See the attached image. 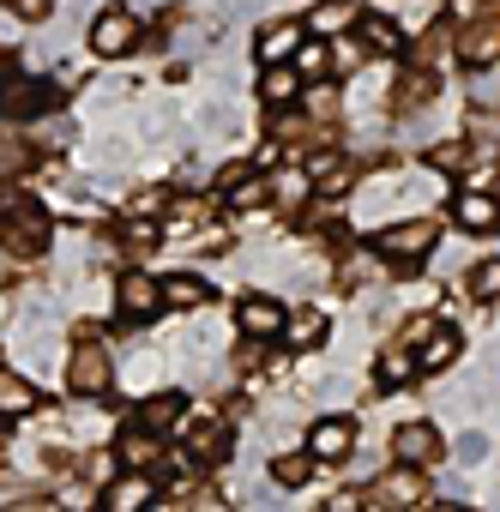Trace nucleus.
<instances>
[{
    "label": "nucleus",
    "mask_w": 500,
    "mask_h": 512,
    "mask_svg": "<svg viewBox=\"0 0 500 512\" xmlns=\"http://www.w3.org/2000/svg\"><path fill=\"white\" fill-rule=\"evenodd\" d=\"M67 386H73L79 398H103V392L115 386V362H109V350H103L97 338H79V350H73V362H67Z\"/></svg>",
    "instance_id": "f03ea898"
},
{
    "label": "nucleus",
    "mask_w": 500,
    "mask_h": 512,
    "mask_svg": "<svg viewBox=\"0 0 500 512\" xmlns=\"http://www.w3.org/2000/svg\"><path fill=\"white\" fill-rule=\"evenodd\" d=\"M266 199H272V181H260L254 169L229 181V205H235V211H254V205H266Z\"/></svg>",
    "instance_id": "b1692460"
},
{
    "label": "nucleus",
    "mask_w": 500,
    "mask_h": 512,
    "mask_svg": "<svg viewBox=\"0 0 500 512\" xmlns=\"http://www.w3.org/2000/svg\"><path fill=\"white\" fill-rule=\"evenodd\" d=\"M109 512H133V506H151V500H163V488L151 482V470H127V476H115L103 494H97Z\"/></svg>",
    "instance_id": "9d476101"
},
{
    "label": "nucleus",
    "mask_w": 500,
    "mask_h": 512,
    "mask_svg": "<svg viewBox=\"0 0 500 512\" xmlns=\"http://www.w3.org/2000/svg\"><path fill=\"white\" fill-rule=\"evenodd\" d=\"M308 193H314V175H308V169H284V175L272 181V199H278L284 211H302Z\"/></svg>",
    "instance_id": "4be33fe9"
},
{
    "label": "nucleus",
    "mask_w": 500,
    "mask_h": 512,
    "mask_svg": "<svg viewBox=\"0 0 500 512\" xmlns=\"http://www.w3.org/2000/svg\"><path fill=\"white\" fill-rule=\"evenodd\" d=\"M7 7H13L19 19H49V13H55V0H7Z\"/></svg>",
    "instance_id": "c9c22d12"
},
{
    "label": "nucleus",
    "mask_w": 500,
    "mask_h": 512,
    "mask_svg": "<svg viewBox=\"0 0 500 512\" xmlns=\"http://www.w3.org/2000/svg\"><path fill=\"white\" fill-rule=\"evenodd\" d=\"M356 19H362L356 0H320V7L308 13V31H314V37H338V31H350Z\"/></svg>",
    "instance_id": "a211bd4d"
},
{
    "label": "nucleus",
    "mask_w": 500,
    "mask_h": 512,
    "mask_svg": "<svg viewBox=\"0 0 500 512\" xmlns=\"http://www.w3.org/2000/svg\"><path fill=\"white\" fill-rule=\"evenodd\" d=\"M121 308L139 314V320L157 314V308H163V284H157L151 272H127V278H121Z\"/></svg>",
    "instance_id": "f3484780"
},
{
    "label": "nucleus",
    "mask_w": 500,
    "mask_h": 512,
    "mask_svg": "<svg viewBox=\"0 0 500 512\" xmlns=\"http://www.w3.org/2000/svg\"><path fill=\"white\" fill-rule=\"evenodd\" d=\"M260 91H266V103H278V109H290V103L302 97V73H296L290 61H278V67H266V79H260Z\"/></svg>",
    "instance_id": "aec40b11"
},
{
    "label": "nucleus",
    "mask_w": 500,
    "mask_h": 512,
    "mask_svg": "<svg viewBox=\"0 0 500 512\" xmlns=\"http://www.w3.org/2000/svg\"><path fill=\"white\" fill-rule=\"evenodd\" d=\"M43 404V392L25 380V374H13V368H0V422H19V416H31Z\"/></svg>",
    "instance_id": "4468645a"
},
{
    "label": "nucleus",
    "mask_w": 500,
    "mask_h": 512,
    "mask_svg": "<svg viewBox=\"0 0 500 512\" xmlns=\"http://www.w3.org/2000/svg\"><path fill=\"white\" fill-rule=\"evenodd\" d=\"M434 91H440V79H434V67L422 73H404V85H398V109H422V103H434Z\"/></svg>",
    "instance_id": "a878e982"
},
{
    "label": "nucleus",
    "mask_w": 500,
    "mask_h": 512,
    "mask_svg": "<svg viewBox=\"0 0 500 512\" xmlns=\"http://www.w3.org/2000/svg\"><path fill=\"white\" fill-rule=\"evenodd\" d=\"M0 247L19 253V260H31V253L49 247V217L37 205H13L7 217H0Z\"/></svg>",
    "instance_id": "7ed1b4c3"
},
{
    "label": "nucleus",
    "mask_w": 500,
    "mask_h": 512,
    "mask_svg": "<svg viewBox=\"0 0 500 512\" xmlns=\"http://www.w3.org/2000/svg\"><path fill=\"white\" fill-rule=\"evenodd\" d=\"M302 37H308V25H296V19H272V25L260 31V43H254V55H260L266 67H278V61H290V55L302 49Z\"/></svg>",
    "instance_id": "ddd939ff"
},
{
    "label": "nucleus",
    "mask_w": 500,
    "mask_h": 512,
    "mask_svg": "<svg viewBox=\"0 0 500 512\" xmlns=\"http://www.w3.org/2000/svg\"><path fill=\"white\" fill-rule=\"evenodd\" d=\"M290 61H296V73H302V79H320V73L332 67V49H326V43H308V37H302V49H296Z\"/></svg>",
    "instance_id": "2f4dec72"
},
{
    "label": "nucleus",
    "mask_w": 500,
    "mask_h": 512,
    "mask_svg": "<svg viewBox=\"0 0 500 512\" xmlns=\"http://www.w3.org/2000/svg\"><path fill=\"white\" fill-rule=\"evenodd\" d=\"M410 374H416V362H410V356H404V350H392V356H386V362H380V386H404V380H410Z\"/></svg>",
    "instance_id": "72a5a7b5"
},
{
    "label": "nucleus",
    "mask_w": 500,
    "mask_h": 512,
    "mask_svg": "<svg viewBox=\"0 0 500 512\" xmlns=\"http://www.w3.org/2000/svg\"><path fill=\"white\" fill-rule=\"evenodd\" d=\"M458 458H464V464H482V458H488V440H482V434H464V440H458Z\"/></svg>",
    "instance_id": "e433bc0d"
},
{
    "label": "nucleus",
    "mask_w": 500,
    "mask_h": 512,
    "mask_svg": "<svg viewBox=\"0 0 500 512\" xmlns=\"http://www.w3.org/2000/svg\"><path fill=\"white\" fill-rule=\"evenodd\" d=\"M392 452H398V464L434 470V464L446 458V440H440V428H434V422H404V428L392 434Z\"/></svg>",
    "instance_id": "423d86ee"
},
{
    "label": "nucleus",
    "mask_w": 500,
    "mask_h": 512,
    "mask_svg": "<svg viewBox=\"0 0 500 512\" xmlns=\"http://www.w3.org/2000/svg\"><path fill=\"white\" fill-rule=\"evenodd\" d=\"M181 434H187V452H193L199 464H217V458L235 446V428H229L223 416H211V410H199V416H181Z\"/></svg>",
    "instance_id": "20e7f679"
},
{
    "label": "nucleus",
    "mask_w": 500,
    "mask_h": 512,
    "mask_svg": "<svg viewBox=\"0 0 500 512\" xmlns=\"http://www.w3.org/2000/svg\"><path fill=\"white\" fill-rule=\"evenodd\" d=\"M151 241H157V229H151V223H133V229H127V247H151Z\"/></svg>",
    "instance_id": "58836bf2"
},
{
    "label": "nucleus",
    "mask_w": 500,
    "mask_h": 512,
    "mask_svg": "<svg viewBox=\"0 0 500 512\" xmlns=\"http://www.w3.org/2000/svg\"><path fill=\"white\" fill-rule=\"evenodd\" d=\"M434 241H440V223H434L428 211H410V217H398V223L380 229V253H386V260H398V266L434 253Z\"/></svg>",
    "instance_id": "f257e3e1"
},
{
    "label": "nucleus",
    "mask_w": 500,
    "mask_h": 512,
    "mask_svg": "<svg viewBox=\"0 0 500 512\" xmlns=\"http://www.w3.org/2000/svg\"><path fill=\"white\" fill-rule=\"evenodd\" d=\"M284 338H290V350H314V344L326 338V314H320V308L290 314V320H284Z\"/></svg>",
    "instance_id": "412c9836"
},
{
    "label": "nucleus",
    "mask_w": 500,
    "mask_h": 512,
    "mask_svg": "<svg viewBox=\"0 0 500 512\" xmlns=\"http://www.w3.org/2000/svg\"><path fill=\"white\" fill-rule=\"evenodd\" d=\"M314 464H320L314 452H278V458H272V482H278V488H302V482L314 476Z\"/></svg>",
    "instance_id": "5701e85b"
},
{
    "label": "nucleus",
    "mask_w": 500,
    "mask_h": 512,
    "mask_svg": "<svg viewBox=\"0 0 500 512\" xmlns=\"http://www.w3.org/2000/svg\"><path fill=\"white\" fill-rule=\"evenodd\" d=\"M470 145L500 151V109H470Z\"/></svg>",
    "instance_id": "c85d7f7f"
},
{
    "label": "nucleus",
    "mask_w": 500,
    "mask_h": 512,
    "mask_svg": "<svg viewBox=\"0 0 500 512\" xmlns=\"http://www.w3.org/2000/svg\"><path fill=\"white\" fill-rule=\"evenodd\" d=\"M121 458H127V470H163V440H157V428H127L121 434Z\"/></svg>",
    "instance_id": "2eb2a0df"
},
{
    "label": "nucleus",
    "mask_w": 500,
    "mask_h": 512,
    "mask_svg": "<svg viewBox=\"0 0 500 512\" xmlns=\"http://www.w3.org/2000/svg\"><path fill=\"white\" fill-rule=\"evenodd\" d=\"M368 500H374V506H416V500H428V470L398 464L392 476H380V482L368 488Z\"/></svg>",
    "instance_id": "6e6552de"
},
{
    "label": "nucleus",
    "mask_w": 500,
    "mask_h": 512,
    "mask_svg": "<svg viewBox=\"0 0 500 512\" xmlns=\"http://www.w3.org/2000/svg\"><path fill=\"white\" fill-rule=\"evenodd\" d=\"M199 217H205V205H199V199H187V205H175V223H169V229H193Z\"/></svg>",
    "instance_id": "4c0bfd02"
},
{
    "label": "nucleus",
    "mask_w": 500,
    "mask_h": 512,
    "mask_svg": "<svg viewBox=\"0 0 500 512\" xmlns=\"http://www.w3.org/2000/svg\"><path fill=\"white\" fill-rule=\"evenodd\" d=\"M458 61L464 67H500V19H476V25H464L458 31Z\"/></svg>",
    "instance_id": "1a4fd4ad"
},
{
    "label": "nucleus",
    "mask_w": 500,
    "mask_h": 512,
    "mask_svg": "<svg viewBox=\"0 0 500 512\" xmlns=\"http://www.w3.org/2000/svg\"><path fill=\"white\" fill-rule=\"evenodd\" d=\"M235 320H241V332H247V338H278V332H284V308H278V302H266V296H247Z\"/></svg>",
    "instance_id": "dca6fc26"
},
{
    "label": "nucleus",
    "mask_w": 500,
    "mask_h": 512,
    "mask_svg": "<svg viewBox=\"0 0 500 512\" xmlns=\"http://www.w3.org/2000/svg\"><path fill=\"white\" fill-rule=\"evenodd\" d=\"M350 446H356V422H350V416H326V422H314V434H308V452H314L320 464L350 458Z\"/></svg>",
    "instance_id": "f8f14e48"
},
{
    "label": "nucleus",
    "mask_w": 500,
    "mask_h": 512,
    "mask_svg": "<svg viewBox=\"0 0 500 512\" xmlns=\"http://www.w3.org/2000/svg\"><path fill=\"white\" fill-rule=\"evenodd\" d=\"M452 223H458V229H470V235H488V229H500V199H494V193L464 187V193L452 199Z\"/></svg>",
    "instance_id": "9b49d317"
},
{
    "label": "nucleus",
    "mask_w": 500,
    "mask_h": 512,
    "mask_svg": "<svg viewBox=\"0 0 500 512\" xmlns=\"http://www.w3.org/2000/svg\"><path fill=\"white\" fill-rule=\"evenodd\" d=\"M55 109V85L43 79H7L0 85V121H25V115H43Z\"/></svg>",
    "instance_id": "0eeeda50"
},
{
    "label": "nucleus",
    "mask_w": 500,
    "mask_h": 512,
    "mask_svg": "<svg viewBox=\"0 0 500 512\" xmlns=\"http://www.w3.org/2000/svg\"><path fill=\"white\" fill-rule=\"evenodd\" d=\"M356 25H362V43H368V49H380V55H398V49H404V37H398V25H392V19L362 13Z\"/></svg>",
    "instance_id": "393cba45"
},
{
    "label": "nucleus",
    "mask_w": 500,
    "mask_h": 512,
    "mask_svg": "<svg viewBox=\"0 0 500 512\" xmlns=\"http://www.w3.org/2000/svg\"><path fill=\"white\" fill-rule=\"evenodd\" d=\"M205 296H211V290H205V278H187V272L163 284V302H169V308H199Z\"/></svg>",
    "instance_id": "cd10ccee"
},
{
    "label": "nucleus",
    "mask_w": 500,
    "mask_h": 512,
    "mask_svg": "<svg viewBox=\"0 0 500 512\" xmlns=\"http://www.w3.org/2000/svg\"><path fill=\"white\" fill-rule=\"evenodd\" d=\"M416 356H422L416 368H428V374H440V368H452V362H458V332H452V326L440 320V326L428 332V344H422Z\"/></svg>",
    "instance_id": "6ab92c4d"
},
{
    "label": "nucleus",
    "mask_w": 500,
    "mask_h": 512,
    "mask_svg": "<svg viewBox=\"0 0 500 512\" xmlns=\"http://www.w3.org/2000/svg\"><path fill=\"white\" fill-rule=\"evenodd\" d=\"M434 326H440V320H434V314H416V320H410V326H404V338H398V344H404V350H422V344H428V332H434Z\"/></svg>",
    "instance_id": "f704fd0d"
},
{
    "label": "nucleus",
    "mask_w": 500,
    "mask_h": 512,
    "mask_svg": "<svg viewBox=\"0 0 500 512\" xmlns=\"http://www.w3.org/2000/svg\"><path fill=\"white\" fill-rule=\"evenodd\" d=\"M470 296H476V302H500V260L470 266Z\"/></svg>",
    "instance_id": "473e14b6"
},
{
    "label": "nucleus",
    "mask_w": 500,
    "mask_h": 512,
    "mask_svg": "<svg viewBox=\"0 0 500 512\" xmlns=\"http://www.w3.org/2000/svg\"><path fill=\"white\" fill-rule=\"evenodd\" d=\"M31 163V145L13 133V127H0V175H19Z\"/></svg>",
    "instance_id": "7c9ffc66"
},
{
    "label": "nucleus",
    "mask_w": 500,
    "mask_h": 512,
    "mask_svg": "<svg viewBox=\"0 0 500 512\" xmlns=\"http://www.w3.org/2000/svg\"><path fill=\"white\" fill-rule=\"evenodd\" d=\"M91 49H97L103 61L133 55V49H139V19H133V13H121V7L97 13V25H91Z\"/></svg>",
    "instance_id": "39448f33"
},
{
    "label": "nucleus",
    "mask_w": 500,
    "mask_h": 512,
    "mask_svg": "<svg viewBox=\"0 0 500 512\" xmlns=\"http://www.w3.org/2000/svg\"><path fill=\"white\" fill-rule=\"evenodd\" d=\"M139 422H145V428H157V434H163V428H175V422H181V398H175V392L151 398V404L139 410Z\"/></svg>",
    "instance_id": "c756f323"
},
{
    "label": "nucleus",
    "mask_w": 500,
    "mask_h": 512,
    "mask_svg": "<svg viewBox=\"0 0 500 512\" xmlns=\"http://www.w3.org/2000/svg\"><path fill=\"white\" fill-rule=\"evenodd\" d=\"M494 199H500V175H494Z\"/></svg>",
    "instance_id": "ea45409f"
},
{
    "label": "nucleus",
    "mask_w": 500,
    "mask_h": 512,
    "mask_svg": "<svg viewBox=\"0 0 500 512\" xmlns=\"http://www.w3.org/2000/svg\"><path fill=\"white\" fill-rule=\"evenodd\" d=\"M470 157H476V145H470V139H452V145H434V151H428V169L458 175V169H470Z\"/></svg>",
    "instance_id": "bb28decb"
}]
</instances>
